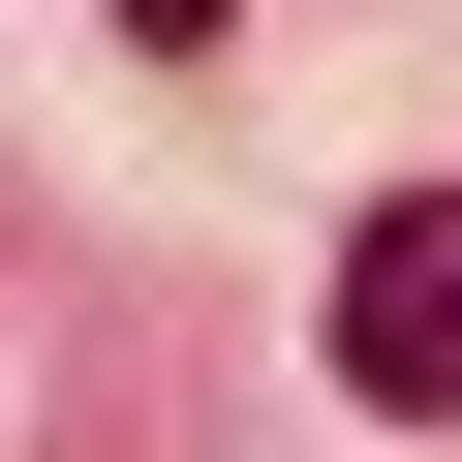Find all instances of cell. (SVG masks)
I'll return each instance as SVG.
<instances>
[{
    "mask_svg": "<svg viewBox=\"0 0 462 462\" xmlns=\"http://www.w3.org/2000/svg\"><path fill=\"white\" fill-rule=\"evenodd\" d=\"M339 401H462V185H370V247H339Z\"/></svg>",
    "mask_w": 462,
    "mask_h": 462,
    "instance_id": "cell-1",
    "label": "cell"
}]
</instances>
